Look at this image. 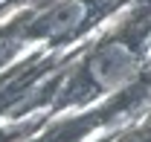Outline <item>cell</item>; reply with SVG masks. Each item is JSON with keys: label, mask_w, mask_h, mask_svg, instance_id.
<instances>
[{"label": "cell", "mask_w": 151, "mask_h": 142, "mask_svg": "<svg viewBox=\"0 0 151 142\" xmlns=\"http://www.w3.org/2000/svg\"><path fill=\"white\" fill-rule=\"evenodd\" d=\"M87 12H90V6H87L84 0H64V3L52 6L47 15H41V18L35 20L32 35L50 38V41H55V38H67V35H73L76 29L84 23Z\"/></svg>", "instance_id": "2"}, {"label": "cell", "mask_w": 151, "mask_h": 142, "mask_svg": "<svg viewBox=\"0 0 151 142\" xmlns=\"http://www.w3.org/2000/svg\"><path fill=\"white\" fill-rule=\"evenodd\" d=\"M87 67H90V75H93L96 84L111 87V84L125 81V78L134 72L137 55H134L125 44H105L102 49L93 52V58H90Z\"/></svg>", "instance_id": "1"}]
</instances>
